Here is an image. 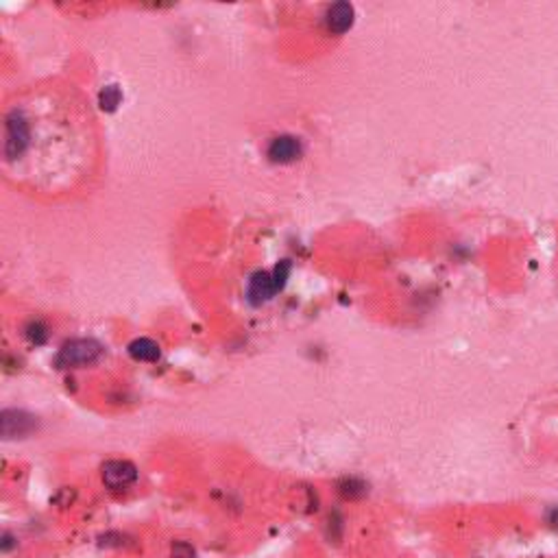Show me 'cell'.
Returning <instances> with one entry per match:
<instances>
[{"mask_svg": "<svg viewBox=\"0 0 558 558\" xmlns=\"http://www.w3.org/2000/svg\"><path fill=\"white\" fill-rule=\"evenodd\" d=\"M353 20H356V9L349 3H334V5L327 7V11L323 16L325 29L329 33H345V31H349L353 27Z\"/></svg>", "mask_w": 558, "mask_h": 558, "instance_id": "cell-6", "label": "cell"}, {"mask_svg": "<svg viewBox=\"0 0 558 558\" xmlns=\"http://www.w3.org/2000/svg\"><path fill=\"white\" fill-rule=\"evenodd\" d=\"M0 427H3L5 439H16V436L31 434L37 427V421L24 410H5L3 417H0Z\"/></svg>", "mask_w": 558, "mask_h": 558, "instance_id": "cell-4", "label": "cell"}, {"mask_svg": "<svg viewBox=\"0 0 558 558\" xmlns=\"http://www.w3.org/2000/svg\"><path fill=\"white\" fill-rule=\"evenodd\" d=\"M269 157L277 164H290L303 155V144L295 135H277L269 144Z\"/></svg>", "mask_w": 558, "mask_h": 558, "instance_id": "cell-5", "label": "cell"}, {"mask_svg": "<svg viewBox=\"0 0 558 558\" xmlns=\"http://www.w3.org/2000/svg\"><path fill=\"white\" fill-rule=\"evenodd\" d=\"M288 271H290V264L288 262H281L275 273H255L249 281V299L253 303H262V301H269L277 290H281L286 277H288Z\"/></svg>", "mask_w": 558, "mask_h": 558, "instance_id": "cell-2", "label": "cell"}, {"mask_svg": "<svg viewBox=\"0 0 558 558\" xmlns=\"http://www.w3.org/2000/svg\"><path fill=\"white\" fill-rule=\"evenodd\" d=\"M138 480V469L129 460H109L103 465V482L109 489H127Z\"/></svg>", "mask_w": 558, "mask_h": 558, "instance_id": "cell-3", "label": "cell"}, {"mask_svg": "<svg viewBox=\"0 0 558 558\" xmlns=\"http://www.w3.org/2000/svg\"><path fill=\"white\" fill-rule=\"evenodd\" d=\"M545 523L554 530H558V506H550L545 513Z\"/></svg>", "mask_w": 558, "mask_h": 558, "instance_id": "cell-12", "label": "cell"}, {"mask_svg": "<svg viewBox=\"0 0 558 558\" xmlns=\"http://www.w3.org/2000/svg\"><path fill=\"white\" fill-rule=\"evenodd\" d=\"M103 345L92 341V338H75V341H68L57 358H55V365L59 369H77V367H87V365H94V362H99L101 356H103Z\"/></svg>", "mask_w": 558, "mask_h": 558, "instance_id": "cell-1", "label": "cell"}, {"mask_svg": "<svg viewBox=\"0 0 558 558\" xmlns=\"http://www.w3.org/2000/svg\"><path fill=\"white\" fill-rule=\"evenodd\" d=\"M120 101H123V92L118 90V85H107L105 90H101L99 94V103L103 109L111 111L120 105Z\"/></svg>", "mask_w": 558, "mask_h": 558, "instance_id": "cell-9", "label": "cell"}, {"mask_svg": "<svg viewBox=\"0 0 558 558\" xmlns=\"http://www.w3.org/2000/svg\"><path fill=\"white\" fill-rule=\"evenodd\" d=\"M338 493H341V497H345V499H360L369 493V484L358 480V478H343L341 482H338Z\"/></svg>", "mask_w": 558, "mask_h": 558, "instance_id": "cell-8", "label": "cell"}, {"mask_svg": "<svg viewBox=\"0 0 558 558\" xmlns=\"http://www.w3.org/2000/svg\"><path fill=\"white\" fill-rule=\"evenodd\" d=\"M27 338L31 343H35V345H42L46 338H48V329H46V325L42 323V321H31L29 325H27Z\"/></svg>", "mask_w": 558, "mask_h": 558, "instance_id": "cell-10", "label": "cell"}, {"mask_svg": "<svg viewBox=\"0 0 558 558\" xmlns=\"http://www.w3.org/2000/svg\"><path fill=\"white\" fill-rule=\"evenodd\" d=\"M173 558H194V550L188 543H175L173 545Z\"/></svg>", "mask_w": 558, "mask_h": 558, "instance_id": "cell-11", "label": "cell"}, {"mask_svg": "<svg viewBox=\"0 0 558 558\" xmlns=\"http://www.w3.org/2000/svg\"><path fill=\"white\" fill-rule=\"evenodd\" d=\"M129 356L133 360H140V362H155V360H159L162 351H159L157 343L151 341V338H135V341L129 345Z\"/></svg>", "mask_w": 558, "mask_h": 558, "instance_id": "cell-7", "label": "cell"}]
</instances>
